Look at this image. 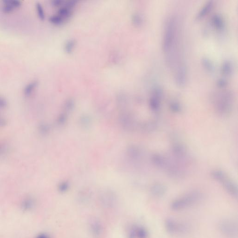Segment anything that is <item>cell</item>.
Here are the masks:
<instances>
[{"label":"cell","instance_id":"1","mask_svg":"<svg viewBox=\"0 0 238 238\" xmlns=\"http://www.w3.org/2000/svg\"><path fill=\"white\" fill-rule=\"evenodd\" d=\"M177 19L173 16H170L166 22L162 47L165 53L166 59L169 58L173 51L177 37Z\"/></svg>","mask_w":238,"mask_h":238},{"label":"cell","instance_id":"2","mask_svg":"<svg viewBox=\"0 0 238 238\" xmlns=\"http://www.w3.org/2000/svg\"><path fill=\"white\" fill-rule=\"evenodd\" d=\"M233 101L234 95L230 91L216 95L213 102L217 113L220 116H227L231 112Z\"/></svg>","mask_w":238,"mask_h":238},{"label":"cell","instance_id":"3","mask_svg":"<svg viewBox=\"0 0 238 238\" xmlns=\"http://www.w3.org/2000/svg\"><path fill=\"white\" fill-rule=\"evenodd\" d=\"M202 195L197 191L190 192L182 197L173 201L170 205V208L173 211H180L196 204L201 200Z\"/></svg>","mask_w":238,"mask_h":238},{"label":"cell","instance_id":"4","mask_svg":"<svg viewBox=\"0 0 238 238\" xmlns=\"http://www.w3.org/2000/svg\"><path fill=\"white\" fill-rule=\"evenodd\" d=\"M212 177L221 182L226 191L234 196H238L237 187L232 180L228 177L226 173L220 170H214L211 173Z\"/></svg>","mask_w":238,"mask_h":238},{"label":"cell","instance_id":"5","mask_svg":"<svg viewBox=\"0 0 238 238\" xmlns=\"http://www.w3.org/2000/svg\"><path fill=\"white\" fill-rule=\"evenodd\" d=\"M165 227L167 232L173 236H184L189 234L190 231L189 228L187 225L180 223L171 218L166 220Z\"/></svg>","mask_w":238,"mask_h":238},{"label":"cell","instance_id":"6","mask_svg":"<svg viewBox=\"0 0 238 238\" xmlns=\"http://www.w3.org/2000/svg\"><path fill=\"white\" fill-rule=\"evenodd\" d=\"M221 234L228 238H235L238 235V226L234 221L230 220L221 221L218 224Z\"/></svg>","mask_w":238,"mask_h":238},{"label":"cell","instance_id":"7","mask_svg":"<svg viewBox=\"0 0 238 238\" xmlns=\"http://www.w3.org/2000/svg\"><path fill=\"white\" fill-rule=\"evenodd\" d=\"M187 79V70L184 63L179 64L177 67L175 73L176 83L179 86L182 87L185 85Z\"/></svg>","mask_w":238,"mask_h":238},{"label":"cell","instance_id":"8","mask_svg":"<svg viewBox=\"0 0 238 238\" xmlns=\"http://www.w3.org/2000/svg\"><path fill=\"white\" fill-rule=\"evenodd\" d=\"M2 2L3 5L2 6V11L5 14H11L14 10L20 8L22 5L21 1L16 0H4Z\"/></svg>","mask_w":238,"mask_h":238},{"label":"cell","instance_id":"9","mask_svg":"<svg viewBox=\"0 0 238 238\" xmlns=\"http://www.w3.org/2000/svg\"><path fill=\"white\" fill-rule=\"evenodd\" d=\"M166 189L164 185L160 183H156L151 187V193L153 196L159 198L163 196L166 193Z\"/></svg>","mask_w":238,"mask_h":238},{"label":"cell","instance_id":"10","mask_svg":"<svg viewBox=\"0 0 238 238\" xmlns=\"http://www.w3.org/2000/svg\"><path fill=\"white\" fill-rule=\"evenodd\" d=\"M172 152L173 154L178 158H183L187 154V149L183 145L180 143H175L172 147Z\"/></svg>","mask_w":238,"mask_h":238},{"label":"cell","instance_id":"11","mask_svg":"<svg viewBox=\"0 0 238 238\" xmlns=\"http://www.w3.org/2000/svg\"><path fill=\"white\" fill-rule=\"evenodd\" d=\"M213 1H207L206 3L202 6V8H200L198 13L196 15V19L199 20L203 17L204 16H205L209 12V11L213 7Z\"/></svg>","mask_w":238,"mask_h":238},{"label":"cell","instance_id":"12","mask_svg":"<svg viewBox=\"0 0 238 238\" xmlns=\"http://www.w3.org/2000/svg\"><path fill=\"white\" fill-rule=\"evenodd\" d=\"M233 70V66L231 61L229 60H226L223 61L221 66V72L225 76L231 75Z\"/></svg>","mask_w":238,"mask_h":238},{"label":"cell","instance_id":"13","mask_svg":"<svg viewBox=\"0 0 238 238\" xmlns=\"http://www.w3.org/2000/svg\"><path fill=\"white\" fill-rule=\"evenodd\" d=\"M212 23L214 27L218 30H222L224 28V21L222 16L219 14H215L213 16Z\"/></svg>","mask_w":238,"mask_h":238},{"label":"cell","instance_id":"14","mask_svg":"<svg viewBox=\"0 0 238 238\" xmlns=\"http://www.w3.org/2000/svg\"><path fill=\"white\" fill-rule=\"evenodd\" d=\"M38 81L36 80H34L28 83L24 88V95L27 97L30 96L32 94L34 90L38 87Z\"/></svg>","mask_w":238,"mask_h":238},{"label":"cell","instance_id":"15","mask_svg":"<svg viewBox=\"0 0 238 238\" xmlns=\"http://www.w3.org/2000/svg\"><path fill=\"white\" fill-rule=\"evenodd\" d=\"M35 201L31 197H27L23 200L21 204V208L24 211H29L34 208Z\"/></svg>","mask_w":238,"mask_h":238},{"label":"cell","instance_id":"16","mask_svg":"<svg viewBox=\"0 0 238 238\" xmlns=\"http://www.w3.org/2000/svg\"><path fill=\"white\" fill-rule=\"evenodd\" d=\"M202 66L208 72H213L214 70V67L212 61L207 57H203L201 59Z\"/></svg>","mask_w":238,"mask_h":238},{"label":"cell","instance_id":"17","mask_svg":"<svg viewBox=\"0 0 238 238\" xmlns=\"http://www.w3.org/2000/svg\"><path fill=\"white\" fill-rule=\"evenodd\" d=\"M161 98L154 95H152L150 100H149V104L152 110L154 111H158L160 106V100Z\"/></svg>","mask_w":238,"mask_h":238},{"label":"cell","instance_id":"18","mask_svg":"<svg viewBox=\"0 0 238 238\" xmlns=\"http://www.w3.org/2000/svg\"><path fill=\"white\" fill-rule=\"evenodd\" d=\"M35 9H36L37 16L39 19V20L42 21H44L46 16H45L44 8L42 4L40 2H37L35 4Z\"/></svg>","mask_w":238,"mask_h":238},{"label":"cell","instance_id":"19","mask_svg":"<svg viewBox=\"0 0 238 238\" xmlns=\"http://www.w3.org/2000/svg\"><path fill=\"white\" fill-rule=\"evenodd\" d=\"M76 46V41L74 39L69 40L64 45V50L68 54L72 53Z\"/></svg>","mask_w":238,"mask_h":238},{"label":"cell","instance_id":"20","mask_svg":"<svg viewBox=\"0 0 238 238\" xmlns=\"http://www.w3.org/2000/svg\"><path fill=\"white\" fill-rule=\"evenodd\" d=\"M169 108L171 111L176 113H180L182 110V106L178 102L173 101L169 104Z\"/></svg>","mask_w":238,"mask_h":238},{"label":"cell","instance_id":"21","mask_svg":"<svg viewBox=\"0 0 238 238\" xmlns=\"http://www.w3.org/2000/svg\"><path fill=\"white\" fill-rule=\"evenodd\" d=\"M49 22L54 25H60L64 22L57 14L50 16L49 19Z\"/></svg>","mask_w":238,"mask_h":238},{"label":"cell","instance_id":"22","mask_svg":"<svg viewBox=\"0 0 238 238\" xmlns=\"http://www.w3.org/2000/svg\"><path fill=\"white\" fill-rule=\"evenodd\" d=\"M132 22L136 26H140L143 22L142 16L139 13H135L132 16Z\"/></svg>","mask_w":238,"mask_h":238},{"label":"cell","instance_id":"23","mask_svg":"<svg viewBox=\"0 0 238 238\" xmlns=\"http://www.w3.org/2000/svg\"><path fill=\"white\" fill-rule=\"evenodd\" d=\"M216 84L217 85L218 87H219V88H224L225 86H227V85H228V81L225 78H219L217 81Z\"/></svg>","mask_w":238,"mask_h":238},{"label":"cell","instance_id":"24","mask_svg":"<svg viewBox=\"0 0 238 238\" xmlns=\"http://www.w3.org/2000/svg\"><path fill=\"white\" fill-rule=\"evenodd\" d=\"M156 124L153 121L147 123L145 124V126H146L145 129L146 130L148 131H151V132L153 131L156 128Z\"/></svg>","mask_w":238,"mask_h":238},{"label":"cell","instance_id":"25","mask_svg":"<svg viewBox=\"0 0 238 238\" xmlns=\"http://www.w3.org/2000/svg\"><path fill=\"white\" fill-rule=\"evenodd\" d=\"M137 235L139 238H147L148 234L146 230L141 228L138 230Z\"/></svg>","mask_w":238,"mask_h":238},{"label":"cell","instance_id":"26","mask_svg":"<svg viewBox=\"0 0 238 238\" xmlns=\"http://www.w3.org/2000/svg\"><path fill=\"white\" fill-rule=\"evenodd\" d=\"M8 105V102L6 99L0 96V109H5Z\"/></svg>","mask_w":238,"mask_h":238},{"label":"cell","instance_id":"27","mask_svg":"<svg viewBox=\"0 0 238 238\" xmlns=\"http://www.w3.org/2000/svg\"><path fill=\"white\" fill-rule=\"evenodd\" d=\"M36 238H49L45 235H40L37 236Z\"/></svg>","mask_w":238,"mask_h":238},{"label":"cell","instance_id":"28","mask_svg":"<svg viewBox=\"0 0 238 238\" xmlns=\"http://www.w3.org/2000/svg\"><path fill=\"white\" fill-rule=\"evenodd\" d=\"M6 122H5V121L3 120V119H1V120H0V125H2V126H3L5 124Z\"/></svg>","mask_w":238,"mask_h":238}]
</instances>
